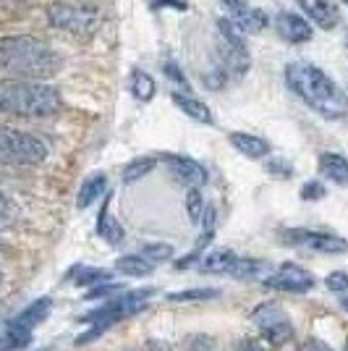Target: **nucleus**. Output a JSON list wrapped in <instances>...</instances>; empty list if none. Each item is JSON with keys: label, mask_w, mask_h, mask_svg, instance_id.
<instances>
[{"label": "nucleus", "mask_w": 348, "mask_h": 351, "mask_svg": "<svg viewBox=\"0 0 348 351\" xmlns=\"http://www.w3.org/2000/svg\"><path fill=\"white\" fill-rule=\"evenodd\" d=\"M160 160L171 168V173L175 176V181H181L186 189H202L204 184L210 181V173L199 160H194L189 155H178V152H171V155H162Z\"/></svg>", "instance_id": "nucleus-9"}, {"label": "nucleus", "mask_w": 348, "mask_h": 351, "mask_svg": "<svg viewBox=\"0 0 348 351\" xmlns=\"http://www.w3.org/2000/svg\"><path fill=\"white\" fill-rule=\"evenodd\" d=\"M264 289H273V291H286V293H306L317 286L314 273H309L306 267L296 263H280L275 270H270L264 278H262Z\"/></svg>", "instance_id": "nucleus-8"}, {"label": "nucleus", "mask_w": 348, "mask_h": 351, "mask_svg": "<svg viewBox=\"0 0 348 351\" xmlns=\"http://www.w3.org/2000/svg\"><path fill=\"white\" fill-rule=\"evenodd\" d=\"M296 3L304 11L306 19L312 24H317L319 29L330 32L340 21V11H338V3L335 0H296Z\"/></svg>", "instance_id": "nucleus-11"}, {"label": "nucleus", "mask_w": 348, "mask_h": 351, "mask_svg": "<svg viewBox=\"0 0 348 351\" xmlns=\"http://www.w3.org/2000/svg\"><path fill=\"white\" fill-rule=\"evenodd\" d=\"M319 173L333 181L335 186H348V158L340 152H322L319 155Z\"/></svg>", "instance_id": "nucleus-15"}, {"label": "nucleus", "mask_w": 348, "mask_h": 351, "mask_svg": "<svg viewBox=\"0 0 348 351\" xmlns=\"http://www.w3.org/2000/svg\"><path fill=\"white\" fill-rule=\"evenodd\" d=\"M102 194H110V191H108V176L105 173L87 176L84 184H82V189H79V194H76V207H79V210H87V207H92L100 199Z\"/></svg>", "instance_id": "nucleus-18"}, {"label": "nucleus", "mask_w": 348, "mask_h": 351, "mask_svg": "<svg viewBox=\"0 0 348 351\" xmlns=\"http://www.w3.org/2000/svg\"><path fill=\"white\" fill-rule=\"evenodd\" d=\"M325 289L333 293H348V273L346 270H335L325 278Z\"/></svg>", "instance_id": "nucleus-31"}, {"label": "nucleus", "mask_w": 348, "mask_h": 351, "mask_svg": "<svg viewBox=\"0 0 348 351\" xmlns=\"http://www.w3.org/2000/svg\"><path fill=\"white\" fill-rule=\"evenodd\" d=\"M47 145L27 132L3 129L0 134V158L8 165H40L47 160Z\"/></svg>", "instance_id": "nucleus-6"}, {"label": "nucleus", "mask_w": 348, "mask_h": 351, "mask_svg": "<svg viewBox=\"0 0 348 351\" xmlns=\"http://www.w3.org/2000/svg\"><path fill=\"white\" fill-rule=\"evenodd\" d=\"M218 296H220V289H210V286H204V289H186V291L168 293V299H171V302H210V299H218Z\"/></svg>", "instance_id": "nucleus-28"}, {"label": "nucleus", "mask_w": 348, "mask_h": 351, "mask_svg": "<svg viewBox=\"0 0 348 351\" xmlns=\"http://www.w3.org/2000/svg\"><path fill=\"white\" fill-rule=\"evenodd\" d=\"M162 73L175 82V84H181V87H189V79H186V73L181 71V66L175 63V60H162Z\"/></svg>", "instance_id": "nucleus-33"}, {"label": "nucleus", "mask_w": 348, "mask_h": 351, "mask_svg": "<svg viewBox=\"0 0 348 351\" xmlns=\"http://www.w3.org/2000/svg\"><path fill=\"white\" fill-rule=\"evenodd\" d=\"M116 270L129 276V278H147L155 273V263H149L142 254H126L116 263Z\"/></svg>", "instance_id": "nucleus-20"}, {"label": "nucleus", "mask_w": 348, "mask_h": 351, "mask_svg": "<svg viewBox=\"0 0 348 351\" xmlns=\"http://www.w3.org/2000/svg\"><path fill=\"white\" fill-rule=\"evenodd\" d=\"M343 3H346V8H348V0H343Z\"/></svg>", "instance_id": "nucleus-42"}, {"label": "nucleus", "mask_w": 348, "mask_h": 351, "mask_svg": "<svg viewBox=\"0 0 348 351\" xmlns=\"http://www.w3.org/2000/svg\"><path fill=\"white\" fill-rule=\"evenodd\" d=\"M233 21H236V27L244 32V34H260L270 27V16L267 11H262V8H247L244 14L233 16Z\"/></svg>", "instance_id": "nucleus-19"}, {"label": "nucleus", "mask_w": 348, "mask_h": 351, "mask_svg": "<svg viewBox=\"0 0 348 351\" xmlns=\"http://www.w3.org/2000/svg\"><path fill=\"white\" fill-rule=\"evenodd\" d=\"M228 11H231V16H238V14H244L249 8V0H220Z\"/></svg>", "instance_id": "nucleus-38"}, {"label": "nucleus", "mask_w": 348, "mask_h": 351, "mask_svg": "<svg viewBox=\"0 0 348 351\" xmlns=\"http://www.w3.org/2000/svg\"><path fill=\"white\" fill-rule=\"evenodd\" d=\"M0 108L8 116L21 118H47L60 113L63 97L47 82H21V79H3L0 84Z\"/></svg>", "instance_id": "nucleus-3"}, {"label": "nucleus", "mask_w": 348, "mask_h": 351, "mask_svg": "<svg viewBox=\"0 0 348 351\" xmlns=\"http://www.w3.org/2000/svg\"><path fill=\"white\" fill-rule=\"evenodd\" d=\"M299 197L304 199V202H319V199H325L327 197V189H325V184L322 181H306L304 186H301V191H299Z\"/></svg>", "instance_id": "nucleus-29"}, {"label": "nucleus", "mask_w": 348, "mask_h": 351, "mask_svg": "<svg viewBox=\"0 0 348 351\" xmlns=\"http://www.w3.org/2000/svg\"><path fill=\"white\" fill-rule=\"evenodd\" d=\"M270 265L264 263V260H254V257H238V263L233 265L231 276L238 280H251V278H264L262 273L267 270Z\"/></svg>", "instance_id": "nucleus-24"}, {"label": "nucleus", "mask_w": 348, "mask_h": 351, "mask_svg": "<svg viewBox=\"0 0 348 351\" xmlns=\"http://www.w3.org/2000/svg\"><path fill=\"white\" fill-rule=\"evenodd\" d=\"M158 162H160V158H155V155L134 158V160L126 162V168H123V184H136V181H142L145 176H149L158 168Z\"/></svg>", "instance_id": "nucleus-23"}, {"label": "nucleus", "mask_w": 348, "mask_h": 351, "mask_svg": "<svg viewBox=\"0 0 348 351\" xmlns=\"http://www.w3.org/2000/svg\"><path fill=\"white\" fill-rule=\"evenodd\" d=\"M145 351H173L168 343H162V341H149L145 346Z\"/></svg>", "instance_id": "nucleus-40"}, {"label": "nucleus", "mask_w": 348, "mask_h": 351, "mask_svg": "<svg viewBox=\"0 0 348 351\" xmlns=\"http://www.w3.org/2000/svg\"><path fill=\"white\" fill-rule=\"evenodd\" d=\"M171 97H173V103L181 108V113H186L191 121H197V123H204V126H215V116H212V110H210V108H207L202 100L191 97L189 92H173Z\"/></svg>", "instance_id": "nucleus-16"}, {"label": "nucleus", "mask_w": 348, "mask_h": 351, "mask_svg": "<svg viewBox=\"0 0 348 351\" xmlns=\"http://www.w3.org/2000/svg\"><path fill=\"white\" fill-rule=\"evenodd\" d=\"M236 351H270V346L262 338H241L236 343Z\"/></svg>", "instance_id": "nucleus-36"}, {"label": "nucleus", "mask_w": 348, "mask_h": 351, "mask_svg": "<svg viewBox=\"0 0 348 351\" xmlns=\"http://www.w3.org/2000/svg\"><path fill=\"white\" fill-rule=\"evenodd\" d=\"M275 32L280 40L288 45H304L314 37V27L306 16L296 14V11H280L275 16Z\"/></svg>", "instance_id": "nucleus-10"}, {"label": "nucleus", "mask_w": 348, "mask_h": 351, "mask_svg": "<svg viewBox=\"0 0 348 351\" xmlns=\"http://www.w3.org/2000/svg\"><path fill=\"white\" fill-rule=\"evenodd\" d=\"M32 343V333L29 330H18V328H3V351H18L27 349Z\"/></svg>", "instance_id": "nucleus-27"}, {"label": "nucleus", "mask_w": 348, "mask_h": 351, "mask_svg": "<svg viewBox=\"0 0 348 351\" xmlns=\"http://www.w3.org/2000/svg\"><path fill=\"white\" fill-rule=\"evenodd\" d=\"M283 244L288 247H304L319 254H346L348 241L343 236L330 234V231H312V228H283L280 231Z\"/></svg>", "instance_id": "nucleus-7"}, {"label": "nucleus", "mask_w": 348, "mask_h": 351, "mask_svg": "<svg viewBox=\"0 0 348 351\" xmlns=\"http://www.w3.org/2000/svg\"><path fill=\"white\" fill-rule=\"evenodd\" d=\"M162 5H175V11H189V5L184 0H152V8L160 11Z\"/></svg>", "instance_id": "nucleus-39"}, {"label": "nucleus", "mask_w": 348, "mask_h": 351, "mask_svg": "<svg viewBox=\"0 0 348 351\" xmlns=\"http://www.w3.org/2000/svg\"><path fill=\"white\" fill-rule=\"evenodd\" d=\"M47 21L50 27L69 34H92L102 24V11L97 3H69L58 0L47 5Z\"/></svg>", "instance_id": "nucleus-4"}, {"label": "nucleus", "mask_w": 348, "mask_h": 351, "mask_svg": "<svg viewBox=\"0 0 348 351\" xmlns=\"http://www.w3.org/2000/svg\"><path fill=\"white\" fill-rule=\"evenodd\" d=\"M71 278L76 286H92L97 289L102 283H110L113 280V270H105V267H89V265H79L76 270L71 273Z\"/></svg>", "instance_id": "nucleus-21"}, {"label": "nucleus", "mask_w": 348, "mask_h": 351, "mask_svg": "<svg viewBox=\"0 0 348 351\" xmlns=\"http://www.w3.org/2000/svg\"><path fill=\"white\" fill-rule=\"evenodd\" d=\"M189 351H215V338L210 336H191L186 341Z\"/></svg>", "instance_id": "nucleus-34"}, {"label": "nucleus", "mask_w": 348, "mask_h": 351, "mask_svg": "<svg viewBox=\"0 0 348 351\" xmlns=\"http://www.w3.org/2000/svg\"><path fill=\"white\" fill-rule=\"evenodd\" d=\"M236 263H238L236 252L218 247V249H210V252L204 254L202 263H199V270H202V273H212V276H223V273L231 276V270Z\"/></svg>", "instance_id": "nucleus-17"}, {"label": "nucleus", "mask_w": 348, "mask_h": 351, "mask_svg": "<svg viewBox=\"0 0 348 351\" xmlns=\"http://www.w3.org/2000/svg\"><path fill=\"white\" fill-rule=\"evenodd\" d=\"M0 66L5 71V79L47 82L63 69V58L42 40L16 34L0 43Z\"/></svg>", "instance_id": "nucleus-2"}, {"label": "nucleus", "mask_w": 348, "mask_h": 351, "mask_svg": "<svg viewBox=\"0 0 348 351\" xmlns=\"http://www.w3.org/2000/svg\"><path fill=\"white\" fill-rule=\"evenodd\" d=\"M110 197H113V194H105V205H102L100 215H97V236H100L102 241L118 247V244L126 239V231H123V226L118 223V218H113V213H110Z\"/></svg>", "instance_id": "nucleus-14"}, {"label": "nucleus", "mask_w": 348, "mask_h": 351, "mask_svg": "<svg viewBox=\"0 0 348 351\" xmlns=\"http://www.w3.org/2000/svg\"><path fill=\"white\" fill-rule=\"evenodd\" d=\"M228 142H231L244 158L249 160H262V158H267L270 152H273V147L270 142L260 136V134H249V132H231L228 134Z\"/></svg>", "instance_id": "nucleus-13"}, {"label": "nucleus", "mask_w": 348, "mask_h": 351, "mask_svg": "<svg viewBox=\"0 0 348 351\" xmlns=\"http://www.w3.org/2000/svg\"><path fill=\"white\" fill-rule=\"evenodd\" d=\"M346 351H348V349H346Z\"/></svg>", "instance_id": "nucleus-43"}, {"label": "nucleus", "mask_w": 348, "mask_h": 351, "mask_svg": "<svg viewBox=\"0 0 348 351\" xmlns=\"http://www.w3.org/2000/svg\"><path fill=\"white\" fill-rule=\"evenodd\" d=\"M251 320L260 330V338L270 346V349H280L293 341V320L286 309L280 307L277 302H264L251 312Z\"/></svg>", "instance_id": "nucleus-5"}, {"label": "nucleus", "mask_w": 348, "mask_h": 351, "mask_svg": "<svg viewBox=\"0 0 348 351\" xmlns=\"http://www.w3.org/2000/svg\"><path fill=\"white\" fill-rule=\"evenodd\" d=\"M340 307H343V312L348 315V293H343V296H340Z\"/></svg>", "instance_id": "nucleus-41"}, {"label": "nucleus", "mask_w": 348, "mask_h": 351, "mask_svg": "<svg viewBox=\"0 0 348 351\" xmlns=\"http://www.w3.org/2000/svg\"><path fill=\"white\" fill-rule=\"evenodd\" d=\"M186 215H189V220L194 226L204 220V215H207V202H204L202 197V189H186Z\"/></svg>", "instance_id": "nucleus-26"}, {"label": "nucleus", "mask_w": 348, "mask_h": 351, "mask_svg": "<svg viewBox=\"0 0 348 351\" xmlns=\"http://www.w3.org/2000/svg\"><path fill=\"white\" fill-rule=\"evenodd\" d=\"M139 254L147 257L149 263H168V260H173L175 249L168 241H147L139 247Z\"/></svg>", "instance_id": "nucleus-25"}, {"label": "nucleus", "mask_w": 348, "mask_h": 351, "mask_svg": "<svg viewBox=\"0 0 348 351\" xmlns=\"http://www.w3.org/2000/svg\"><path fill=\"white\" fill-rule=\"evenodd\" d=\"M118 293H123V286L116 283V280H110V283H102L97 289H92V291L87 293V299H105V302H108V299H113Z\"/></svg>", "instance_id": "nucleus-32"}, {"label": "nucleus", "mask_w": 348, "mask_h": 351, "mask_svg": "<svg viewBox=\"0 0 348 351\" xmlns=\"http://www.w3.org/2000/svg\"><path fill=\"white\" fill-rule=\"evenodd\" d=\"M299 351H335L330 343H325L322 338H306L304 343L299 346Z\"/></svg>", "instance_id": "nucleus-37"}, {"label": "nucleus", "mask_w": 348, "mask_h": 351, "mask_svg": "<svg viewBox=\"0 0 348 351\" xmlns=\"http://www.w3.org/2000/svg\"><path fill=\"white\" fill-rule=\"evenodd\" d=\"M131 95H134L139 103L155 100V95H158L155 79H152L147 71H142V69H134V71H131Z\"/></svg>", "instance_id": "nucleus-22"}, {"label": "nucleus", "mask_w": 348, "mask_h": 351, "mask_svg": "<svg viewBox=\"0 0 348 351\" xmlns=\"http://www.w3.org/2000/svg\"><path fill=\"white\" fill-rule=\"evenodd\" d=\"M225 82H228V73L223 71V69H215L212 73H204V84L210 89H223Z\"/></svg>", "instance_id": "nucleus-35"}, {"label": "nucleus", "mask_w": 348, "mask_h": 351, "mask_svg": "<svg viewBox=\"0 0 348 351\" xmlns=\"http://www.w3.org/2000/svg\"><path fill=\"white\" fill-rule=\"evenodd\" d=\"M264 171L270 176H275V178H290V176L296 173L293 171V165L288 160H283V158H273V160L264 162Z\"/></svg>", "instance_id": "nucleus-30"}, {"label": "nucleus", "mask_w": 348, "mask_h": 351, "mask_svg": "<svg viewBox=\"0 0 348 351\" xmlns=\"http://www.w3.org/2000/svg\"><path fill=\"white\" fill-rule=\"evenodd\" d=\"M50 312H53V299H50V296H42V299H34L29 307L21 309L16 317L5 320V325H8V328H18V330H29V333H34V328H37L40 322L47 320Z\"/></svg>", "instance_id": "nucleus-12"}, {"label": "nucleus", "mask_w": 348, "mask_h": 351, "mask_svg": "<svg viewBox=\"0 0 348 351\" xmlns=\"http://www.w3.org/2000/svg\"><path fill=\"white\" fill-rule=\"evenodd\" d=\"M286 84L317 116L327 121L348 118V95L314 63L290 60L286 66Z\"/></svg>", "instance_id": "nucleus-1"}]
</instances>
